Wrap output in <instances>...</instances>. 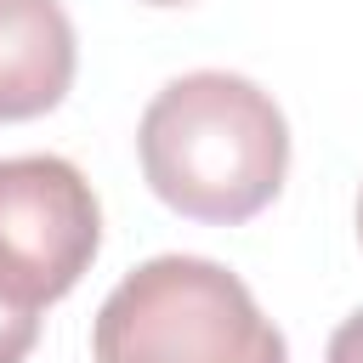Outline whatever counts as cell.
I'll use <instances>...</instances> for the list:
<instances>
[{"label": "cell", "instance_id": "1", "mask_svg": "<svg viewBox=\"0 0 363 363\" xmlns=\"http://www.w3.org/2000/svg\"><path fill=\"white\" fill-rule=\"evenodd\" d=\"M136 153L147 187L170 210L233 227L278 199L289 170V125L255 79L199 68L147 102Z\"/></svg>", "mask_w": 363, "mask_h": 363}, {"label": "cell", "instance_id": "2", "mask_svg": "<svg viewBox=\"0 0 363 363\" xmlns=\"http://www.w3.org/2000/svg\"><path fill=\"white\" fill-rule=\"evenodd\" d=\"M91 352L96 363H289L244 278L204 255H153L125 272L96 312Z\"/></svg>", "mask_w": 363, "mask_h": 363}, {"label": "cell", "instance_id": "3", "mask_svg": "<svg viewBox=\"0 0 363 363\" xmlns=\"http://www.w3.org/2000/svg\"><path fill=\"white\" fill-rule=\"evenodd\" d=\"M102 244V210L91 182L57 153L0 159V278L34 301H62Z\"/></svg>", "mask_w": 363, "mask_h": 363}, {"label": "cell", "instance_id": "4", "mask_svg": "<svg viewBox=\"0 0 363 363\" xmlns=\"http://www.w3.org/2000/svg\"><path fill=\"white\" fill-rule=\"evenodd\" d=\"M74 23L57 0H0V119H40L74 85Z\"/></svg>", "mask_w": 363, "mask_h": 363}, {"label": "cell", "instance_id": "5", "mask_svg": "<svg viewBox=\"0 0 363 363\" xmlns=\"http://www.w3.org/2000/svg\"><path fill=\"white\" fill-rule=\"evenodd\" d=\"M40 340V306L0 278V363H23Z\"/></svg>", "mask_w": 363, "mask_h": 363}, {"label": "cell", "instance_id": "6", "mask_svg": "<svg viewBox=\"0 0 363 363\" xmlns=\"http://www.w3.org/2000/svg\"><path fill=\"white\" fill-rule=\"evenodd\" d=\"M323 363H363V312H352L335 335H329V352Z\"/></svg>", "mask_w": 363, "mask_h": 363}, {"label": "cell", "instance_id": "7", "mask_svg": "<svg viewBox=\"0 0 363 363\" xmlns=\"http://www.w3.org/2000/svg\"><path fill=\"white\" fill-rule=\"evenodd\" d=\"M142 6H187V0H142Z\"/></svg>", "mask_w": 363, "mask_h": 363}, {"label": "cell", "instance_id": "8", "mask_svg": "<svg viewBox=\"0 0 363 363\" xmlns=\"http://www.w3.org/2000/svg\"><path fill=\"white\" fill-rule=\"evenodd\" d=\"M357 238H363V199H357Z\"/></svg>", "mask_w": 363, "mask_h": 363}]
</instances>
